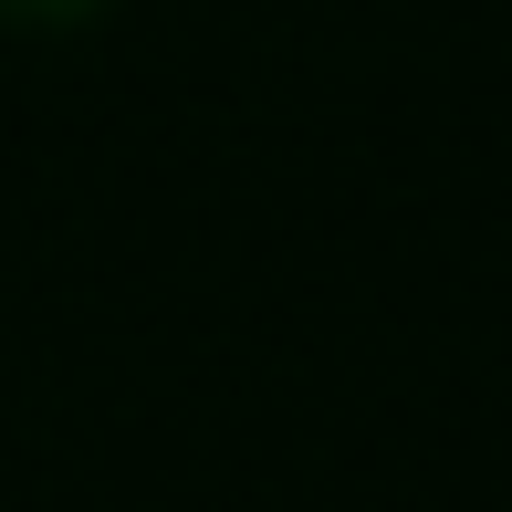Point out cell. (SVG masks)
I'll return each instance as SVG.
<instances>
[{
  "mask_svg": "<svg viewBox=\"0 0 512 512\" xmlns=\"http://www.w3.org/2000/svg\"><path fill=\"white\" fill-rule=\"evenodd\" d=\"M105 0H0V21H21V32H74V21H95Z\"/></svg>",
  "mask_w": 512,
  "mask_h": 512,
  "instance_id": "1",
  "label": "cell"
}]
</instances>
